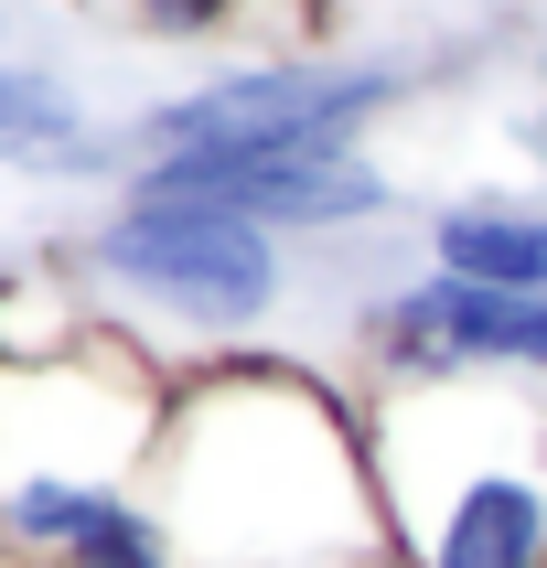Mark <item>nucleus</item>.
<instances>
[{
  "label": "nucleus",
  "mask_w": 547,
  "mask_h": 568,
  "mask_svg": "<svg viewBox=\"0 0 547 568\" xmlns=\"http://www.w3.org/2000/svg\"><path fill=\"white\" fill-rule=\"evenodd\" d=\"M365 473L386 568H547V376H386Z\"/></svg>",
  "instance_id": "f257e3e1"
},
{
  "label": "nucleus",
  "mask_w": 547,
  "mask_h": 568,
  "mask_svg": "<svg viewBox=\"0 0 547 568\" xmlns=\"http://www.w3.org/2000/svg\"><path fill=\"white\" fill-rule=\"evenodd\" d=\"M183 537L215 568H376L365 418L301 376H225L183 429Z\"/></svg>",
  "instance_id": "f03ea898"
},
{
  "label": "nucleus",
  "mask_w": 547,
  "mask_h": 568,
  "mask_svg": "<svg viewBox=\"0 0 547 568\" xmlns=\"http://www.w3.org/2000/svg\"><path fill=\"white\" fill-rule=\"evenodd\" d=\"M408 97L397 64H247L140 119L151 161L172 151H365V129Z\"/></svg>",
  "instance_id": "7ed1b4c3"
},
{
  "label": "nucleus",
  "mask_w": 547,
  "mask_h": 568,
  "mask_svg": "<svg viewBox=\"0 0 547 568\" xmlns=\"http://www.w3.org/2000/svg\"><path fill=\"white\" fill-rule=\"evenodd\" d=\"M97 268L129 301L193 322V333H257L290 290L280 236L236 225V215H204V204H119V225L97 236Z\"/></svg>",
  "instance_id": "20e7f679"
},
{
  "label": "nucleus",
  "mask_w": 547,
  "mask_h": 568,
  "mask_svg": "<svg viewBox=\"0 0 547 568\" xmlns=\"http://www.w3.org/2000/svg\"><path fill=\"white\" fill-rule=\"evenodd\" d=\"M129 204H204L269 236H333V225H376L397 183L365 151H172L140 161Z\"/></svg>",
  "instance_id": "39448f33"
},
{
  "label": "nucleus",
  "mask_w": 547,
  "mask_h": 568,
  "mask_svg": "<svg viewBox=\"0 0 547 568\" xmlns=\"http://www.w3.org/2000/svg\"><path fill=\"white\" fill-rule=\"evenodd\" d=\"M354 333L376 376H547V290H473L418 268L408 290L365 301Z\"/></svg>",
  "instance_id": "423d86ee"
},
{
  "label": "nucleus",
  "mask_w": 547,
  "mask_h": 568,
  "mask_svg": "<svg viewBox=\"0 0 547 568\" xmlns=\"http://www.w3.org/2000/svg\"><path fill=\"white\" fill-rule=\"evenodd\" d=\"M429 268L473 290H547V204L515 193H462L429 215Z\"/></svg>",
  "instance_id": "0eeeda50"
},
{
  "label": "nucleus",
  "mask_w": 547,
  "mask_h": 568,
  "mask_svg": "<svg viewBox=\"0 0 547 568\" xmlns=\"http://www.w3.org/2000/svg\"><path fill=\"white\" fill-rule=\"evenodd\" d=\"M0 161H87V108L32 64H0Z\"/></svg>",
  "instance_id": "6e6552de"
},
{
  "label": "nucleus",
  "mask_w": 547,
  "mask_h": 568,
  "mask_svg": "<svg viewBox=\"0 0 547 568\" xmlns=\"http://www.w3.org/2000/svg\"><path fill=\"white\" fill-rule=\"evenodd\" d=\"M140 11H151L161 32H215L225 22V0H140Z\"/></svg>",
  "instance_id": "1a4fd4ad"
},
{
  "label": "nucleus",
  "mask_w": 547,
  "mask_h": 568,
  "mask_svg": "<svg viewBox=\"0 0 547 568\" xmlns=\"http://www.w3.org/2000/svg\"><path fill=\"white\" fill-rule=\"evenodd\" d=\"M376 568H386V558H376Z\"/></svg>",
  "instance_id": "9d476101"
}]
</instances>
